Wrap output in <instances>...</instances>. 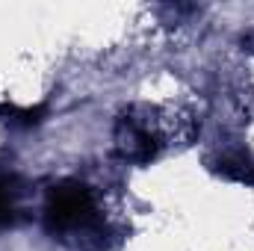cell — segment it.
Returning <instances> with one entry per match:
<instances>
[{"label":"cell","instance_id":"2","mask_svg":"<svg viewBox=\"0 0 254 251\" xmlns=\"http://www.w3.org/2000/svg\"><path fill=\"white\" fill-rule=\"evenodd\" d=\"M95 213V201L92 192L77 184V181H63L57 187H51L48 201H45V222L48 231L63 234V231H74L83 228Z\"/></svg>","mask_w":254,"mask_h":251},{"label":"cell","instance_id":"5","mask_svg":"<svg viewBox=\"0 0 254 251\" xmlns=\"http://www.w3.org/2000/svg\"><path fill=\"white\" fill-rule=\"evenodd\" d=\"M15 213V204H12V189L6 181H0V225H6Z\"/></svg>","mask_w":254,"mask_h":251},{"label":"cell","instance_id":"1","mask_svg":"<svg viewBox=\"0 0 254 251\" xmlns=\"http://www.w3.org/2000/svg\"><path fill=\"white\" fill-rule=\"evenodd\" d=\"M172 136V125L157 119V113L130 110L116 125V151L130 163H151Z\"/></svg>","mask_w":254,"mask_h":251},{"label":"cell","instance_id":"3","mask_svg":"<svg viewBox=\"0 0 254 251\" xmlns=\"http://www.w3.org/2000/svg\"><path fill=\"white\" fill-rule=\"evenodd\" d=\"M213 169H216L222 178H228V181L254 187V160L249 154H222V157L213 163Z\"/></svg>","mask_w":254,"mask_h":251},{"label":"cell","instance_id":"4","mask_svg":"<svg viewBox=\"0 0 254 251\" xmlns=\"http://www.w3.org/2000/svg\"><path fill=\"white\" fill-rule=\"evenodd\" d=\"M42 116H45V107H15V104H0V119L3 122H9V125L15 127H33L42 122Z\"/></svg>","mask_w":254,"mask_h":251}]
</instances>
